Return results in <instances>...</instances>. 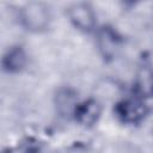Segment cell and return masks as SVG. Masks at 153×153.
I'll use <instances>...</instances> for the list:
<instances>
[{
    "label": "cell",
    "mask_w": 153,
    "mask_h": 153,
    "mask_svg": "<svg viewBox=\"0 0 153 153\" xmlns=\"http://www.w3.org/2000/svg\"><path fill=\"white\" fill-rule=\"evenodd\" d=\"M18 19L20 25L26 31L32 33H42L50 26L51 12L47 4L42 1H30L20 7Z\"/></svg>",
    "instance_id": "6da1fadb"
},
{
    "label": "cell",
    "mask_w": 153,
    "mask_h": 153,
    "mask_svg": "<svg viewBox=\"0 0 153 153\" xmlns=\"http://www.w3.org/2000/svg\"><path fill=\"white\" fill-rule=\"evenodd\" d=\"M67 17L71 24L84 33L97 30V16L93 7L87 2H74L67 8Z\"/></svg>",
    "instance_id": "7a4b0ae2"
},
{
    "label": "cell",
    "mask_w": 153,
    "mask_h": 153,
    "mask_svg": "<svg viewBox=\"0 0 153 153\" xmlns=\"http://www.w3.org/2000/svg\"><path fill=\"white\" fill-rule=\"evenodd\" d=\"M115 114L122 123L134 126L141 123L145 120L147 115V108L140 97L126 98L117 103Z\"/></svg>",
    "instance_id": "3957f363"
},
{
    "label": "cell",
    "mask_w": 153,
    "mask_h": 153,
    "mask_svg": "<svg viewBox=\"0 0 153 153\" xmlns=\"http://www.w3.org/2000/svg\"><path fill=\"white\" fill-rule=\"evenodd\" d=\"M96 41L99 53L104 59H114L118 53L122 38L118 32L111 26H102L96 30Z\"/></svg>",
    "instance_id": "277c9868"
},
{
    "label": "cell",
    "mask_w": 153,
    "mask_h": 153,
    "mask_svg": "<svg viewBox=\"0 0 153 153\" xmlns=\"http://www.w3.org/2000/svg\"><path fill=\"white\" fill-rule=\"evenodd\" d=\"M29 57L22 45L10 47L2 55L1 68L7 74H18L27 66Z\"/></svg>",
    "instance_id": "5b68a950"
},
{
    "label": "cell",
    "mask_w": 153,
    "mask_h": 153,
    "mask_svg": "<svg viewBox=\"0 0 153 153\" xmlns=\"http://www.w3.org/2000/svg\"><path fill=\"white\" fill-rule=\"evenodd\" d=\"M102 116V105L97 99L88 98L86 100H81L75 110L73 118L84 127H93L98 123Z\"/></svg>",
    "instance_id": "8992f818"
},
{
    "label": "cell",
    "mask_w": 153,
    "mask_h": 153,
    "mask_svg": "<svg viewBox=\"0 0 153 153\" xmlns=\"http://www.w3.org/2000/svg\"><path fill=\"white\" fill-rule=\"evenodd\" d=\"M55 108L60 116L72 117L75 114V110L80 103L78 99V93L71 87H61L57 90L55 98Z\"/></svg>",
    "instance_id": "52a82bcc"
},
{
    "label": "cell",
    "mask_w": 153,
    "mask_h": 153,
    "mask_svg": "<svg viewBox=\"0 0 153 153\" xmlns=\"http://www.w3.org/2000/svg\"><path fill=\"white\" fill-rule=\"evenodd\" d=\"M135 87L140 98L153 97V67L142 65L137 69L135 78Z\"/></svg>",
    "instance_id": "ba28073f"
}]
</instances>
